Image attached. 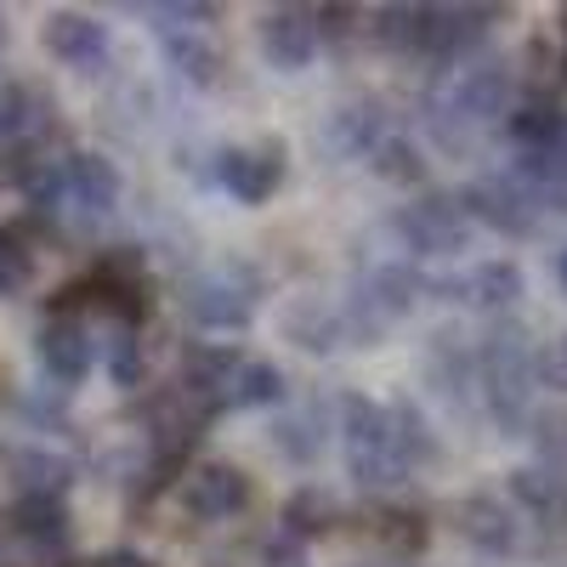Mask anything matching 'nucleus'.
I'll use <instances>...</instances> for the list:
<instances>
[{
    "mask_svg": "<svg viewBox=\"0 0 567 567\" xmlns=\"http://www.w3.org/2000/svg\"><path fill=\"white\" fill-rule=\"evenodd\" d=\"M165 58H171V69L187 85H199V91H210L221 80V52H216L205 34H194V29H171L165 34Z\"/></svg>",
    "mask_w": 567,
    "mask_h": 567,
    "instance_id": "nucleus-23",
    "label": "nucleus"
},
{
    "mask_svg": "<svg viewBox=\"0 0 567 567\" xmlns=\"http://www.w3.org/2000/svg\"><path fill=\"white\" fill-rule=\"evenodd\" d=\"M443 296H460L471 307H483V312H505L516 296H523V267L516 261H483V267H471V278L460 284H437Z\"/></svg>",
    "mask_w": 567,
    "mask_h": 567,
    "instance_id": "nucleus-17",
    "label": "nucleus"
},
{
    "mask_svg": "<svg viewBox=\"0 0 567 567\" xmlns=\"http://www.w3.org/2000/svg\"><path fill=\"white\" fill-rule=\"evenodd\" d=\"M534 443H539L545 471H567V409H545L534 420Z\"/></svg>",
    "mask_w": 567,
    "mask_h": 567,
    "instance_id": "nucleus-31",
    "label": "nucleus"
},
{
    "mask_svg": "<svg viewBox=\"0 0 567 567\" xmlns=\"http://www.w3.org/2000/svg\"><path fill=\"white\" fill-rule=\"evenodd\" d=\"M556 278H561V290H567V250L556 256Z\"/></svg>",
    "mask_w": 567,
    "mask_h": 567,
    "instance_id": "nucleus-37",
    "label": "nucleus"
},
{
    "mask_svg": "<svg viewBox=\"0 0 567 567\" xmlns=\"http://www.w3.org/2000/svg\"><path fill=\"white\" fill-rule=\"evenodd\" d=\"M381 136H386V114L374 103H347L329 114V142H336L341 159H369L381 148Z\"/></svg>",
    "mask_w": 567,
    "mask_h": 567,
    "instance_id": "nucleus-19",
    "label": "nucleus"
},
{
    "mask_svg": "<svg viewBox=\"0 0 567 567\" xmlns=\"http://www.w3.org/2000/svg\"><path fill=\"white\" fill-rule=\"evenodd\" d=\"M142 12L159 18V29H165V34H171L176 23H210V18H216L210 0H165V7H142Z\"/></svg>",
    "mask_w": 567,
    "mask_h": 567,
    "instance_id": "nucleus-34",
    "label": "nucleus"
},
{
    "mask_svg": "<svg viewBox=\"0 0 567 567\" xmlns=\"http://www.w3.org/2000/svg\"><path fill=\"white\" fill-rule=\"evenodd\" d=\"M182 307L205 329H250V318H256V278L245 267H210L199 278H187Z\"/></svg>",
    "mask_w": 567,
    "mask_h": 567,
    "instance_id": "nucleus-4",
    "label": "nucleus"
},
{
    "mask_svg": "<svg viewBox=\"0 0 567 567\" xmlns=\"http://www.w3.org/2000/svg\"><path fill=\"white\" fill-rule=\"evenodd\" d=\"M40 40H45V52L74 74H97L109 63V52H114L109 23H97L91 12H52L45 29H40Z\"/></svg>",
    "mask_w": 567,
    "mask_h": 567,
    "instance_id": "nucleus-10",
    "label": "nucleus"
},
{
    "mask_svg": "<svg viewBox=\"0 0 567 567\" xmlns=\"http://www.w3.org/2000/svg\"><path fill=\"white\" fill-rule=\"evenodd\" d=\"M341 437H347V471L352 483L381 494L392 483H403V471L392 460V420H386V403H374L363 392H347L341 398Z\"/></svg>",
    "mask_w": 567,
    "mask_h": 567,
    "instance_id": "nucleus-2",
    "label": "nucleus"
},
{
    "mask_svg": "<svg viewBox=\"0 0 567 567\" xmlns=\"http://www.w3.org/2000/svg\"><path fill=\"white\" fill-rule=\"evenodd\" d=\"M0 45H7V12H0Z\"/></svg>",
    "mask_w": 567,
    "mask_h": 567,
    "instance_id": "nucleus-38",
    "label": "nucleus"
},
{
    "mask_svg": "<svg viewBox=\"0 0 567 567\" xmlns=\"http://www.w3.org/2000/svg\"><path fill=\"white\" fill-rule=\"evenodd\" d=\"M460 210H465V221H483V227L505 233V239H523V233L539 227V205L528 199V187L511 171L505 176H477L460 194Z\"/></svg>",
    "mask_w": 567,
    "mask_h": 567,
    "instance_id": "nucleus-6",
    "label": "nucleus"
},
{
    "mask_svg": "<svg viewBox=\"0 0 567 567\" xmlns=\"http://www.w3.org/2000/svg\"><path fill=\"white\" fill-rule=\"evenodd\" d=\"M494 7H425V34H420V58L460 63L471 58L494 29Z\"/></svg>",
    "mask_w": 567,
    "mask_h": 567,
    "instance_id": "nucleus-9",
    "label": "nucleus"
},
{
    "mask_svg": "<svg viewBox=\"0 0 567 567\" xmlns=\"http://www.w3.org/2000/svg\"><path fill=\"white\" fill-rule=\"evenodd\" d=\"M369 165H374L381 182H398V187H420L425 182V159H420V148L409 136H381V148L369 154Z\"/></svg>",
    "mask_w": 567,
    "mask_h": 567,
    "instance_id": "nucleus-26",
    "label": "nucleus"
},
{
    "mask_svg": "<svg viewBox=\"0 0 567 567\" xmlns=\"http://www.w3.org/2000/svg\"><path fill=\"white\" fill-rule=\"evenodd\" d=\"M369 34L392 45V52H420V34H425V7H381L369 23Z\"/></svg>",
    "mask_w": 567,
    "mask_h": 567,
    "instance_id": "nucleus-28",
    "label": "nucleus"
},
{
    "mask_svg": "<svg viewBox=\"0 0 567 567\" xmlns=\"http://www.w3.org/2000/svg\"><path fill=\"white\" fill-rule=\"evenodd\" d=\"M261 567H307V545H296V539L272 534V539L261 545Z\"/></svg>",
    "mask_w": 567,
    "mask_h": 567,
    "instance_id": "nucleus-35",
    "label": "nucleus"
},
{
    "mask_svg": "<svg viewBox=\"0 0 567 567\" xmlns=\"http://www.w3.org/2000/svg\"><path fill=\"white\" fill-rule=\"evenodd\" d=\"M499 114H511V74L505 69H465L449 85V103H443L437 125H443V142H460L471 125H488Z\"/></svg>",
    "mask_w": 567,
    "mask_h": 567,
    "instance_id": "nucleus-7",
    "label": "nucleus"
},
{
    "mask_svg": "<svg viewBox=\"0 0 567 567\" xmlns=\"http://www.w3.org/2000/svg\"><path fill=\"white\" fill-rule=\"evenodd\" d=\"M556 358H561V369H567V341H561V352H556Z\"/></svg>",
    "mask_w": 567,
    "mask_h": 567,
    "instance_id": "nucleus-39",
    "label": "nucleus"
},
{
    "mask_svg": "<svg viewBox=\"0 0 567 567\" xmlns=\"http://www.w3.org/2000/svg\"><path fill=\"white\" fill-rule=\"evenodd\" d=\"M109 374H114L120 392H136V386H142V347H136V329H120V336H114Z\"/></svg>",
    "mask_w": 567,
    "mask_h": 567,
    "instance_id": "nucleus-32",
    "label": "nucleus"
},
{
    "mask_svg": "<svg viewBox=\"0 0 567 567\" xmlns=\"http://www.w3.org/2000/svg\"><path fill=\"white\" fill-rule=\"evenodd\" d=\"M91 567H159V561H148V556H136V550H103Z\"/></svg>",
    "mask_w": 567,
    "mask_h": 567,
    "instance_id": "nucleus-36",
    "label": "nucleus"
},
{
    "mask_svg": "<svg viewBox=\"0 0 567 567\" xmlns=\"http://www.w3.org/2000/svg\"><path fill=\"white\" fill-rule=\"evenodd\" d=\"M176 499L194 523H233V516L250 511V477L239 465H199L182 477Z\"/></svg>",
    "mask_w": 567,
    "mask_h": 567,
    "instance_id": "nucleus-8",
    "label": "nucleus"
},
{
    "mask_svg": "<svg viewBox=\"0 0 567 567\" xmlns=\"http://www.w3.org/2000/svg\"><path fill=\"white\" fill-rule=\"evenodd\" d=\"M534 341H528V329L516 323V318H499L483 347L471 352V363H477V386L488 398V414L505 437H523V425H528V403H534Z\"/></svg>",
    "mask_w": 567,
    "mask_h": 567,
    "instance_id": "nucleus-1",
    "label": "nucleus"
},
{
    "mask_svg": "<svg viewBox=\"0 0 567 567\" xmlns=\"http://www.w3.org/2000/svg\"><path fill=\"white\" fill-rule=\"evenodd\" d=\"M216 182L227 187L239 205H267L284 182V142H261V148H227L216 159Z\"/></svg>",
    "mask_w": 567,
    "mask_h": 567,
    "instance_id": "nucleus-12",
    "label": "nucleus"
},
{
    "mask_svg": "<svg viewBox=\"0 0 567 567\" xmlns=\"http://www.w3.org/2000/svg\"><path fill=\"white\" fill-rule=\"evenodd\" d=\"M34 358L45 369V381L80 386L85 369H91V329H85V318L80 312H52L40 323V336H34Z\"/></svg>",
    "mask_w": 567,
    "mask_h": 567,
    "instance_id": "nucleus-11",
    "label": "nucleus"
},
{
    "mask_svg": "<svg viewBox=\"0 0 567 567\" xmlns=\"http://www.w3.org/2000/svg\"><path fill=\"white\" fill-rule=\"evenodd\" d=\"M374 534H381L392 550H425V516L420 511H403V505H386L381 523H374Z\"/></svg>",
    "mask_w": 567,
    "mask_h": 567,
    "instance_id": "nucleus-30",
    "label": "nucleus"
},
{
    "mask_svg": "<svg viewBox=\"0 0 567 567\" xmlns=\"http://www.w3.org/2000/svg\"><path fill=\"white\" fill-rule=\"evenodd\" d=\"M256 40H261V58L284 74H296L318 58V23H312V7H272L261 12L256 23Z\"/></svg>",
    "mask_w": 567,
    "mask_h": 567,
    "instance_id": "nucleus-13",
    "label": "nucleus"
},
{
    "mask_svg": "<svg viewBox=\"0 0 567 567\" xmlns=\"http://www.w3.org/2000/svg\"><path fill=\"white\" fill-rule=\"evenodd\" d=\"M511 499L528 516H539V523H561L567 516V477L561 471H545V465H516L511 471Z\"/></svg>",
    "mask_w": 567,
    "mask_h": 567,
    "instance_id": "nucleus-20",
    "label": "nucleus"
},
{
    "mask_svg": "<svg viewBox=\"0 0 567 567\" xmlns=\"http://www.w3.org/2000/svg\"><path fill=\"white\" fill-rule=\"evenodd\" d=\"M329 528H336V499H329L323 488H296L290 499H284V511H278V534L296 539V545H312Z\"/></svg>",
    "mask_w": 567,
    "mask_h": 567,
    "instance_id": "nucleus-21",
    "label": "nucleus"
},
{
    "mask_svg": "<svg viewBox=\"0 0 567 567\" xmlns=\"http://www.w3.org/2000/svg\"><path fill=\"white\" fill-rule=\"evenodd\" d=\"M34 284V245L23 227H0V296H23Z\"/></svg>",
    "mask_w": 567,
    "mask_h": 567,
    "instance_id": "nucleus-27",
    "label": "nucleus"
},
{
    "mask_svg": "<svg viewBox=\"0 0 567 567\" xmlns=\"http://www.w3.org/2000/svg\"><path fill=\"white\" fill-rule=\"evenodd\" d=\"M7 477L23 488V494H52L63 499L69 483H74V465L52 449H7Z\"/></svg>",
    "mask_w": 567,
    "mask_h": 567,
    "instance_id": "nucleus-18",
    "label": "nucleus"
},
{
    "mask_svg": "<svg viewBox=\"0 0 567 567\" xmlns=\"http://www.w3.org/2000/svg\"><path fill=\"white\" fill-rule=\"evenodd\" d=\"M58 171H63V194H69L80 210H91V216H109V210L120 205V171H114V159L91 154V148H80V154H69Z\"/></svg>",
    "mask_w": 567,
    "mask_h": 567,
    "instance_id": "nucleus-15",
    "label": "nucleus"
},
{
    "mask_svg": "<svg viewBox=\"0 0 567 567\" xmlns=\"http://www.w3.org/2000/svg\"><path fill=\"white\" fill-rule=\"evenodd\" d=\"M392 227H398V239L409 245V256H454L471 239V221H465L460 199H449V194H425V199L403 205L392 216Z\"/></svg>",
    "mask_w": 567,
    "mask_h": 567,
    "instance_id": "nucleus-5",
    "label": "nucleus"
},
{
    "mask_svg": "<svg viewBox=\"0 0 567 567\" xmlns=\"http://www.w3.org/2000/svg\"><path fill=\"white\" fill-rule=\"evenodd\" d=\"M420 290H425V278L409 261H386V267L363 272V284L352 290V307L341 312L347 336H358L363 347H374V341H381V329H392L420 301Z\"/></svg>",
    "mask_w": 567,
    "mask_h": 567,
    "instance_id": "nucleus-3",
    "label": "nucleus"
},
{
    "mask_svg": "<svg viewBox=\"0 0 567 567\" xmlns=\"http://www.w3.org/2000/svg\"><path fill=\"white\" fill-rule=\"evenodd\" d=\"M272 403H284V369L239 358V369L227 374V409H272Z\"/></svg>",
    "mask_w": 567,
    "mask_h": 567,
    "instance_id": "nucleus-24",
    "label": "nucleus"
},
{
    "mask_svg": "<svg viewBox=\"0 0 567 567\" xmlns=\"http://www.w3.org/2000/svg\"><path fill=\"white\" fill-rule=\"evenodd\" d=\"M471 374H477L471 352L454 347V336H437V347H432V381H437V392H443V398H460V392L471 386Z\"/></svg>",
    "mask_w": 567,
    "mask_h": 567,
    "instance_id": "nucleus-29",
    "label": "nucleus"
},
{
    "mask_svg": "<svg viewBox=\"0 0 567 567\" xmlns=\"http://www.w3.org/2000/svg\"><path fill=\"white\" fill-rule=\"evenodd\" d=\"M284 336H290L301 352H336L347 341V323L336 307H318V301H296L284 312Z\"/></svg>",
    "mask_w": 567,
    "mask_h": 567,
    "instance_id": "nucleus-22",
    "label": "nucleus"
},
{
    "mask_svg": "<svg viewBox=\"0 0 567 567\" xmlns=\"http://www.w3.org/2000/svg\"><path fill=\"white\" fill-rule=\"evenodd\" d=\"M386 420H392V460H398L403 477H414V471L432 460V449H437L432 432H425V414H420L414 403H392Z\"/></svg>",
    "mask_w": 567,
    "mask_h": 567,
    "instance_id": "nucleus-25",
    "label": "nucleus"
},
{
    "mask_svg": "<svg viewBox=\"0 0 567 567\" xmlns=\"http://www.w3.org/2000/svg\"><path fill=\"white\" fill-rule=\"evenodd\" d=\"M454 534L483 556H511L516 550V511L499 505L494 494H465L454 505Z\"/></svg>",
    "mask_w": 567,
    "mask_h": 567,
    "instance_id": "nucleus-14",
    "label": "nucleus"
},
{
    "mask_svg": "<svg viewBox=\"0 0 567 567\" xmlns=\"http://www.w3.org/2000/svg\"><path fill=\"white\" fill-rule=\"evenodd\" d=\"M312 414H318V409L290 414V420L278 425V449L290 454V460H312V454H318V443H323V437H312Z\"/></svg>",
    "mask_w": 567,
    "mask_h": 567,
    "instance_id": "nucleus-33",
    "label": "nucleus"
},
{
    "mask_svg": "<svg viewBox=\"0 0 567 567\" xmlns=\"http://www.w3.org/2000/svg\"><path fill=\"white\" fill-rule=\"evenodd\" d=\"M12 534L29 545V550H40V556H63L69 550V505L63 499H52V494H18V505H12Z\"/></svg>",
    "mask_w": 567,
    "mask_h": 567,
    "instance_id": "nucleus-16",
    "label": "nucleus"
}]
</instances>
